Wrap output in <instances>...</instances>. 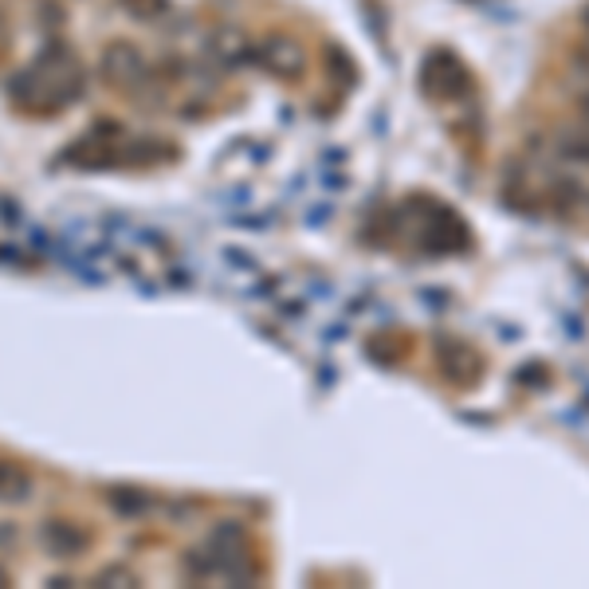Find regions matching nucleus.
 <instances>
[{"instance_id":"f257e3e1","label":"nucleus","mask_w":589,"mask_h":589,"mask_svg":"<svg viewBox=\"0 0 589 589\" xmlns=\"http://www.w3.org/2000/svg\"><path fill=\"white\" fill-rule=\"evenodd\" d=\"M87 76L64 44H47L39 59L9 79V99L32 114H52L71 106L83 94Z\"/></svg>"},{"instance_id":"f03ea898","label":"nucleus","mask_w":589,"mask_h":589,"mask_svg":"<svg viewBox=\"0 0 589 589\" xmlns=\"http://www.w3.org/2000/svg\"><path fill=\"white\" fill-rule=\"evenodd\" d=\"M421 83L437 103H464L472 94V71L456 52L437 47L421 64Z\"/></svg>"},{"instance_id":"7ed1b4c3","label":"nucleus","mask_w":589,"mask_h":589,"mask_svg":"<svg viewBox=\"0 0 589 589\" xmlns=\"http://www.w3.org/2000/svg\"><path fill=\"white\" fill-rule=\"evenodd\" d=\"M256 64L263 76L280 79V83H299L307 76V47L287 32H272L256 44Z\"/></svg>"},{"instance_id":"20e7f679","label":"nucleus","mask_w":589,"mask_h":589,"mask_svg":"<svg viewBox=\"0 0 589 589\" xmlns=\"http://www.w3.org/2000/svg\"><path fill=\"white\" fill-rule=\"evenodd\" d=\"M146 56H141V47L131 44V39H114V44L103 47V56H99V76L106 79L111 87H122V91H138L146 83Z\"/></svg>"},{"instance_id":"39448f33","label":"nucleus","mask_w":589,"mask_h":589,"mask_svg":"<svg viewBox=\"0 0 589 589\" xmlns=\"http://www.w3.org/2000/svg\"><path fill=\"white\" fill-rule=\"evenodd\" d=\"M205 56L225 71H240V67L256 64V39L236 24H220V29L208 32Z\"/></svg>"},{"instance_id":"423d86ee","label":"nucleus","mask_w":589,"mask_h":589,"mask_svg":"<svg viewBox=\"0 0 589 589\" xmlns=\"http://www.w3.org/2000/svg\"><path fill=\"white\" fill-rule=\"evenodd\" d=\"M39 546H44L52 558L71 562L87 551V531L71 523V519H44V523H39Z\"/></svg>"},{"instance_id":"0eeeda50","label":"nucleus","mask_w":589,"mask_h":589,"mask_svg":"<svg viewBox=\"0 0 589 589\" xmlns=\"http://www.w3.org/2000/svg\"><path fill=\"white\" fill-rule=\"evenodd\" d=\"M32 499V476L12 460H0V503H24Z\"/></svg>"},{"instance_id":"6e6552de","label":"nucleus","mask_w":589,"mask_h":589,"mask_svg":"<svg viewBox=\"0 0 589 589\" xmlns=\"http://www.w3.org/2000/svg\"><path fill=\"white\" fill-rule=\"evenodd\" d=\"M111 507L122 514V519H138L154 507V496L150 491H141V487H111Z\"/></svg>"},{"instance_id":"1a4fd4ad","label":"nucleus","mask_w":589,"mask_h":589,"mask_svg":"<svg viewBox=\"0 0 589 589\" xmlns=\"http://www.w3.org/2000/svg\"><path fill=\"white\" fill-rule=\"evenodd\" d=\"M118 4L131 12L134 20H146V24H150V20H161L169 12V0H118Z\"/></svg>"},{"instance_id":"9d476101","label":"nucleus","mask_w":589,"mask_h":589,"mask_svg":"<svg viewBox=\"0 0 589 589\" xmlns=\"http://www.w3.org/2000/svg\"><path fill=\"white\" fill-rule=\"evenodd\" d=\"M91 586H138V574H134L131 566H118V562H111V566H103V570L94 574Z\"/></svg>"},{"instance_id":"9b49d317","label":"nucleus","mask_w":589,"mask_h":589,"mask_svg":"<svg viewBox=\"0 0 589 589\" xmlns=\"http://www.w3.org/2000/svg\"><path fill=\"white\" fill-rule=\"evenodd\" d=\"M581 29H586V36H589V9L581 12Z\"/></svg>"},{"instance_id":"f8f14e48","label":"nucleus","mask_w":589,"mask_h":589,"mask_svg":"<svg viewBox=\"0 0 589 589\" xmlns=\"http://www.w3.org/2000/svg\"><path fill=\"white\" fill-rule=\"evenodd\" d=\"M0 586H9V574H4V570H0Z\"/></svg>"},{"instance_id":"ddd939ff","label":"nucleus","mask_w":589,"mask_h":589,"mask_svg":"<svg viewBox=\"0 0 589 589\" xmlns=\"http://www.w3.org/2000/svg\"><path fill=\"white\" fill-rule=\"evenodd\" d=\"M581 111H586V118H589V94H586V103H581Z\"/></svg>"},{"instance_id":"4468645a","label":"nucleus","mask_w":589,"mask_h":589,"mask_svg":"<svg viewBox=\"0 0 589 589\" xmlns=\"http://www.w3.org/2000/svg\"><path fill=\"white\" fill-rule=\"evenodd\" d=\"M0 29H4V16H0Z\"/></svg>"}]
</instances>
